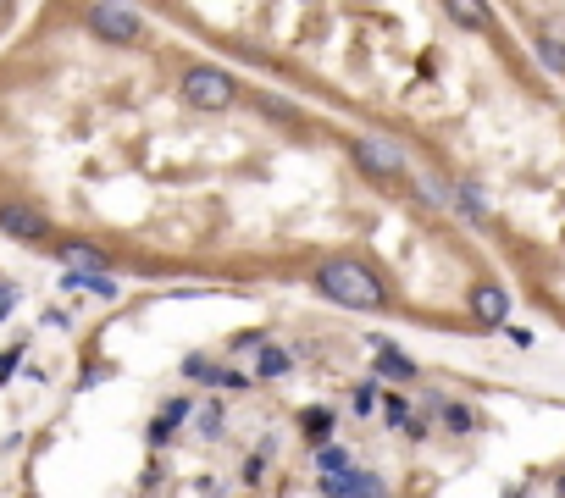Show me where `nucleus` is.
I'll list each match as a JSON object with an SVG mask.
<instances>
[{
  "label": "nucleus",
  "mask_w": 565,
  "mask_h": 498,
  "mask_svg": "<svg viewBox=\"0 0 565 498\" xmlns=\"http://www.w3.org/2000/svg\"><path fill=\"white\" fill-rule=\"evenodd\" d=\"M316 288H322L327 299H338V305H349V310H377L383 305L377 272L361 266V261H349V255H333V261L316 266Z\"/></svg>",
  "instance_id": "obj_1"
},
{
  "label": "nucleus",
  "mask_w": 565,
  "mask_h": 498,
  "mask_svg": "<svg viewBox=\"0 0 565 498\" xmlns=\"http://www.w3.org/2000/svg\"><path fill=\"white\" fill-rule=\"evenodd\" d=\"M183 100L194 111H228L239 100V89H233V78L222 67H189L183 72Z\"/></svg>",
  "instance_id": "obj_2"
},
{
  "label": "nucleus",
  "mask_w": 565,
  "mask_h": 498,
  "mask_svg": "<svg viewBox=\"0 0 565 498\" xmlns=\"http://www.w3.org/2000/svg\"><path fill=\"white\" fill-rule=\"evenodd\" d=\"M84 23L95 28L100 39H111V45H133V39L145 34V17L133 12V6H106V0H100V6H89Z\"/></svg>",
  "instance_id": "obj_3"
},
{
  "label": "nucleus",
  "mask_w": 565,
  "mask_h": 498,
  "mask_svg": "<svg viewBox=\"0 0 565 498\" xmlns=\"http://www.w3.org/2000/svg\"><path fill=\"white\" fill-rule=\"evenodd\" d=\"M355 161H361L372 178H405V150H399L394 139H377V133L355 139Z\"/></svg>",
  "instance_id": "obj_4"
},
{
  "label": "nucleus",
  "mask_w": 565,
  "mask_h": 498,
  "mask_svg": "<svg viewBox=\"0 0 565 498\" xmlns=\"http://www.w3.org/2000/svg\"><path fill=\"white\" fill-rule=\"evenodd\" d=\"M0 233L23 238V244H39V238H50V216L34 211V205H0Z\"/></svg>",
  "instance_id": "obj_5"
},
{
  "label": "nucleus",
  "mask_w": 565,
  "mask_h": 498,
  "mask_svg": "<svg viewBox=\"0 0 565 498\" xmlns=\"http://www.w3.org/2000/svg\"><path fill=\"white\" fill-rule=\"evenodd\" d=\"M322 493L333 498H383V482L372 471H344V476H322Z\"/></svg>",
  "instance_id": "obj_6"
},
{
  "label": "nucleus",
  "mask_w": 565,
  "mask_h": 498,
  "mask_svg": "<svg viewBox=\"0 0 565 498\" xmlns=\"http://www.w3.org/2000/svg\"><path fill=\"white\" fill-rule=\"evenodd\" d=\"M471 316H477V321H488V327H499V321H505L510 316V294H505V288H477V294H471Z\"/></svg>",
  "instance_id": "obj_7"
},
{
  "label": "nucleus",
  "mask_w": 565,
  "mask_h": 498,
  "mask_svg": "<svg viewBox=\"0 0 565 498\" xmlns=\"http://www.w3.org/2000/svg\"><path fill=\"white\" fill-rule=\"evenodd\" d=\"M377 371H388V377H416V360L388 349V344H377Z\"/></svg>",
  "instance_id": "obj_8"
},
{
  "label": "nucleus",
  "mask_w": 565,
  "mask_h": 498,
  "mask_svg": "<svg viewBox=\"0 0 565 498\" xmlns=\"http://www.w3.org/2000/svg\"><path fill=\"white\" fill-rule=\"evenodd\" d=\"M283 371H289V355H283V349H272V344L255 349V377H283Z\"/></svg>",
  "instance_id": "obj_9"
},
{
  "label": "nucleus",
  "mask_w": 565,
  "mask_h": 498,
  "mask_svg": "<svg viewBox=\"0 0 565 498\" xmlns=\"http://www.w3.org/2000/svg\"><path fill=\"white\" fill-rule=\"evenodd\" d=\"M67 288H89V294H100V299L117 294V283H111V277H100V272H67Z\"/></svg>",
  "instance_id": "obj_10"
},
{
  "label": "nucleus",
  "mask_w": 565,
  "mask_h": 498,
  "mask_svg": "<svg viewBox=\"0 0 565 498\" xmlns=\"http://www.w3.org/2000/svg\"><path fill=\"white\" fill-rule=\"evenodd\" d=\"M455 211L471 216V222H482V216H488V200H482V194L466 183V189H455Z\"/></svg>",
  "instance_id": "obj_11"
},
{
  "label": "nucleus",
  "mask_w": 565,
  "mask_h": 498,
  "mask_svg": "<svg viewBox=\"0 0 565 498\" xmlns=\"http://www.w3.org/2000/svg\"><path fill=\"white\" fill-rule=\"evenodd\" d=\"M183 415H189V404H183V399H178V404H167V410H161V421H156V427H150V438L161 443V438H167V432H172V427H178V421H183Z\"/></svg>",
  "instance_id": "obj_12"
},
{
  "label": "nucleus",
  "mask_w": 565,
  "mask_h": 498,
  "mask_svg": "<svg viewBox=\"0 0 565 498\" xmlns=\"http://www.w3.org/2000/svg\"><path fill=\"white\" fill-rule=\"evenodd\" d=\"M538 56H543V67H549V72H565V45H560V39L543 34L538 39Z\"/></svg>",
  "instance_id": "obj_13"
},
{
  "label": "nucleus",
  "mask_w": 565,
  "mask_h": 498,
  "mask_svg": "<svg viewBox=\"0 0 565 498\" xmlns=\"http://www.w3.org/2000/svg\"><path fill=\"white\" fill-rule=\"evenodd\" d=\"M316 465H322L327 476H344V471H355V465H349V454H344V449H322V454H316Z\"/></svg>",
  "instance_id": "obj_14"
},
{
  "label": "nucleus",
  "mask_w": 565,
  "mask_h": 498,
  "mask_svg": "<svg viewBox=\"0 0 565 498\" xmlns=\"http://www.w3.org/2000/svg\"><path fill=\"white\" fill-rule=\"evenodd\" d=\"M421 194H427L433 205H455V189H449V183H438V178H421Z\"/></svg>",
  "instance_id": "obj_15"
},
{
  "label": "nucleus",
  "mask_w": 565,
  "mask_h": 498,
  "mask_svg": "<svg viewBox=\"0 0 565 498\" xmlns=\"http://www.w3.org/2000/svg\"><path fill=\"white\" fill-rule=\"evenodd\" d=\"M194 421H200V432H205V438H217V432H222V410H217V404L194 410Z\"/></svg>",
  "instance_id": "obj_16"
},
{
  "label": "nucleus",
  "mask_w": 565,
  "mask_h": 498,
  "mask_svg": "<svg viewBox=\"0 0 565 498\" xmlns=\"http://www.w3.org/2000/svg\"><path fill=\"white\" fill-rule=\"evenodd\" d=\"M305 432H311V438H327V432H333V415L327 410H305Z\"/></svg>",
  "instance_id": "obj_17"
},
{
  "label": "nucleus",
  "mask_w": 565,
  "mask_h": 498,
  "mask_svg": "<svg viewBox=\"0 0 565 498\" xmlns=\"http://www.w3.org/2000/svg\"><path fill=\"white\" fill-rule=\"evenodd\" d=\"M449 17H455V23H466V28H477L488 12H482V6H466V0H455V6H449Z\"/></svg>",
  "instance_id": "obj_18"
},
{
  "label": "nucleus",
  "mask_w": 565,
  "mask_h": 498,
  "mask_svg": "<svg viewBox=\"0 0 565 498\" xmlns=\"http://www.w3.org/2000/svg\"><path fill=\"white\" fill-rule=\"evenodd\" d=\"M67 261L73 266H100V249L95 244H67Z\"/></svg>",
  "instance_id": "obj_19"
},
{
  "label": "nucleus",
  "mask_w": 565,
  "mask_h": 498,
  "mask_svg": "<svg viewBox=\"0 0 565 498\" xmlns=\"http://www.w3.org/2000/svg\"><path fill=\"white\" fill-rule=\"evenodd\" d=\"M444 421H449V427H455V432H471V427H477V421H471V410H466V404H449V410H444Z\"/></svg>",
  "instance_id": "obj_20"
},
{
  "label": "nucleus",
  "mask_w": 565,
  "mask_h": 498,
  "mask_svg": "<svg viewBox=\"0 0 565 498\" xmlns=\"http://www.w3.org/2000/svg\"><path fill=\"white\" fill-rule=\"evenodd\" d=\"M505 338H510L516 349H532V344H538V338H532V327H505Z\"/></svg>",
  "instance_id": "obj_21"
},
{
  "label": "nucleus",
  "mask_w": 565,
  "mask_h": 498,
  "mask_svg": "<svg viewBox=\"0 0 565 498\" xmlns=\"http://www.w3.org/2000/svg\"><path fill=\"white\" fill-rule=\"evenodd\" d=\"M383 415H388V421H410L405 399H383Z\"/></svg>",
  "instance_id": "obj_22"
},
{
  "label": "nucleus",
  "mask_w": 565,
  "mask_h": 498,
  "mask_svg": "<svg viewBox=\"0 0 565 498\" xmlns=\"http://www.w3.org/2000/svg\"><path fill=\"white\" fill-rule=\"evenodd\" d=\"M17 360H23V349H6V355H0V382H6V377L17 371Z\"/></svg>",
  "instance_id": "obj_23"
},
{
  "label": "nucleus",
  "mask_w": 565,
  "mask_h": 498,
  "mask_svg": "<svg viewBox=\"0 0 565 498\" xmlns=\"http://www.w3.org/2000/svg\"><path fill=\"white\" fill-rule=\"evenodd\" d=\"M560 493H565V482H560Z\"/></svg>",
  "instance_id": "obj_24"
}]
</instances>
